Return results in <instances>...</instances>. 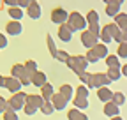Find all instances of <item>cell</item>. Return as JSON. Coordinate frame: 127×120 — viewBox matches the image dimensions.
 <instances>
[{"label":"cell","mask_w":127,"mask_h":120,"mask_svg":"<svg viewBox=\"0 0 127 120\" xmlns=\"http://www.w3.org/2000/svg\"><path fill=\"white\" fill-rule=\"evenodd\" d=\"M7 46V39H5V35H2V34H0V50H2V48H5Z\"/></svg>","instance_id":"obj_43"},{"label":"cell","mask_w":127,"mask_h":120,"mask_svg":"<svg viewBox=\"0 0 127 120\" xmlns=\"http://www.w3.org/2000/svg\"><path fill=\"white\" fill-rule=\"evenodd\" d=\"M92 53L97 57L99 60H101V58H106V57H108V48H106V44L97 42V44H95V46L92 48Z\"/></svg>","instance_id":"obj_14"},{"label":"cell","mask_w":127,"mask_h":120,"mask_svg":"<svg viewBox=\"0 0 127 120\" xmlns=\"http://www.w3.org/2000/svg\"><path fill=\"white\" fill-rule=\"evenodd\" d=\"M11 74H12V78L20 80L21 85H30V74L25 71V65H23V64H16V65H12Z\"/></svg>","instance_id":"obj_3"},{"label":"cell","mask_w":127,"mask_h":120,"mask_svg":"<svg viewBox=\"0 0 127 120\" xmlns=\"http://www.w3.org/2000/svg\"><path fill=\"white\" fill-rule=\"evenodd\" d=\"M118 58H127V42H120L118 44V53H117Z\"/></svg>","instance_id":"obj_32"},{"label":"cell","mask_w":127,"mask_h":120,"mask_svg":"<svg viewBox=\"0 0 127 120\" xmlns=\"http://www.w3.org/2000/svg\"><path fill=\"white\" fill-rule=\"evenodd\" d=\"M118 12H120V4L113 2V0H111V2H108V4H106V14H108V16L115 18V16H117Z\"/></svg>","instance_id":"obj_17"},{"label":"cell","mask_w":127,"mask_h":120,"mask_svg":"<svg viewBox=\"0 0 127 120\" xmlns=\"http://www.w3.org/2000/svg\"><path fill=\"white\" fill-rule=\"evenodd\" d=\"M27 104V94H23V92H16V94H12V97L7 101V108H11V110H14V111H18V110H21L23 106Z\"/></svg>","instance_id":"obj_4"},{"label":"cell","mask_w":127,"mask_h":120,"mask_svg":"<svg viewBox=\"0 0 127 120\" xmlns=\"http://www.w3.org/2000/svg\"><path fill=\"white\" fill-rule=\"evenodd\" d=\"M41 88H42V94H41L42 99H44V101H51V97H53V94H55V92H53V87H51L50 83H46V85H42Z\"/></svg>","instance_id":"obj_20"},{"label":"cell","mask_w":127,"mask_h":120,"mask_svg":"<svg viewBox=\"0 0 127 120\" xmlns=\"http://www.w3.org/2000/svg\"><path fill=\"white\" fill-rule=\"evenodd\" d=\"M104 113L108 115V117H117L118 113H120V108L117 106L115 102H106V106H104Z\"/></svg>","instance_id":"obj_18"},{"label":"cell","mask_w":127,"mask_h":120,"mask_svg":"<svg viewBox=\"0 0 127 120\" xmlns=\"http://www.w3.org/2000/svg\"><path fill=\"white\" fill-rule=\"evenodd\" d=\"M67 18H69V14H67V11L64 9V7H57V9L51 11V21L57 23V25L67 23Z\"/></svg>","instance_id":"obj_6"},{"label":"cell","mask_w":127,"mask_h":120,"mask_svg":"<svg viewBox=\"0 0 127 120\" xmlns=\"http://www.w3.org/2000/svg\"><path fill=\"white\" fill-rule=\"evenodd\" d=\"M9 16H11L14 21H21V18H23V9H20V7H9Z\"/></svg>","instance_id":"obj_21"},{"label":"cell","mask_w":127,"mask_h":120,"mask_svg":"<svg viewBox=\"0 0 127 120\" xmlns=\"http://www.w3.org/2000/svg\"><path fill=\"white\" fill-rule=\"evenodd\" d=\"M30 83H32V85H35V87H42V85L48 83V78H46V74H44V72L35 71V72L30 76Z\"/></svg>","instance_id":"obj_9"},{"label":"cell","mask_w":127,"mask_h":120,"mask_svg":"<svg viewBox=\"0 0 127 120\" xmlns=\"http://www.w3.org/2000/svg\"><path fill=\"white\" fill-rule=\"evenodd\" d=\"M113 2H117V4H120V5H122V4H124V0H113Z\"/></svg>","instance_id":"obj_50"},{"label":"cell","mask_w":127,"mask_h":120,"mask_svg":"<svg viewBox=\"0 0 127 120\" xmlns=\"http://www.w3.org/2000/svg\"><path fill=\"white\" fill-rule=\"evenodd\" d=\"M5 110H7V101L4 97H0V113H4Z\"/></svg>","instance_id":"obj_41"},{"label":"cell","mask_w":127,"mask_h":120,"mask_svg":"<svg viewBox=\"0 0 127 120\" xmlns=\"http://www.w3.org/2000/svg\"><path fill=\"white\" fill-rule=\"evenodd\" d=\"M32 2H37V0H32Z\"/></svg>","instance_id":"obj_52"},{"label":"cell","mask_w":127,"mask_h":120,"mask_svg":"<svg viewBox=\"0 0 127 120\" xmlns=\"http://www.w3.org/2000/svg\"><path fill=\"white\" fill-rule=\"evenodd\" d=\"M122 34H124V42H127V27L122 30Z\"/></svg>","instance_id":"obj_46"},{"label":"cell","mask_w":127,"mask_h":120,"mask_svg":"<svg viewBox=\"0 0 127 120\" xmlns=\"http://www.w3.org/2000/svg\"><path fill=\"white\" fill-rule=\"evenodd\" d=\"M74 106H76V110H85V108H88V101L83 97H74Z\"/></svg>","instance_id":"obj_29"},{"label":"cell","mask_w":127,"mask_h":120,"mask_svg":"<svg viewBox=\"0 0 127 120\" xmlns=\"http://www.w3.org/2000/svg\"><path fill=\"white\" fill-rule=\"evenodd\" d=\"M42 102H44L42 95H37V94H30V95H27V104H30V106H35L37 110L42 106Z\"/></svg>","instance_id":"obj_16"},{"label":"cell","mask_w":127,"mask_h":120,"mask_svg":"<svg viewBox=\"0 0 127 120\" xmlns=\"http://www.w3.org/2000/svg\"><path fill=\"white\" fill-rule=\"evenodd\" d=\"M5 30H7V34L9 35H20L23 32V27H21V21H9L5 25Z\"/></svg>","instance_id":"obj_8"},{"label":"cell","mask_w":127,"mask_h":120,"mask_svg":"<svg viewBox=\"0 0 127 120\" xmlns=\"http://www.w3.org/2000/svg\"><path fill=\"white\" fill-rule=\"evenodd\" d=\"M0 4H2V0H0Z\"/></svg>","instance_id":"obj_53"},{"label":"cell","mask_w":127,"mask_h":120,"mask_svg":"<svg viewBox=\"0 0 127 120\" xmlns=\"http://www.w3.org/2000/svg\"><path fill=\"white\" fill-rule=\"evenodd\" d=\"M39 110H41L44 115H51V113L55 111V106L51 104V101H44V102H42V106H41Z\"/></svg>","instance_id":"obj_28"},{"label":"cell","mask_w":127,"mask_h":120,"mask_svg":"<svg viewBox=\"0 0 127 120\" xmlns=\"http://www.w3.org/2000/svg\"><path fill=\"white\" fill-rule=\"evenodd\" d=\"M90 88H101V87H108L109 85V78L102 72H97V74H90V80L87 83Z\"/></svg>","instance_id":"obj_5"},{"label":"cell","mask_w":127,"mask_h":120,"mask_svg":"<svg viewBox=\"0 0 127 120\" xmlns=\"http://www.w3.org/2000/svg\"><path fill=\"white\" fill-rule=\"evenodd\" d=\"M30 2H32V0H18V7H20V9L28 7V5H30Z\"/></svg>","instance_id":"obj_42"},{"label":"cell","mask_w":127,"mask_h":120,"mask_svg":"<svg viewBox=\"0 0 127 120\" xmlns=\"http://www.w3.org/2000/svg\"><path fill=\"white\" fill-rule=\"evenodd\" d=\"M120 74H122V71L118 67H109V71H108L106 76L109 78V81H117V80H120Z\"/></svg>","instance_id":"obj_24"},{"label":"cell","mask_w":127,"mask_h":120,"mask_svg":"<svg viewBox=\"0 0 127 120\" xmlns=\"http://www.w3.org/2000/svg\"><path fill=\"white\" fill-rule=\"evenodd\" d=\"M23 65H25V71L30 74V76H32V74H34V72L37 71V64L34 62V60H28V62H27V64H23Z\"/></svg>","instance_id":"obj_31"},{"label":"cell","mask_w":127,"mask_h":120,"mask_svg":"<svg viewBox=\"0 0 127 120\" xmlns=\"http://www.w3.org/2000/svg\"><path fill=\"white\" fill-rule=\"evenodd\" d=\"M88 32L94 34L95 37H99V34H101V27H99V25H88Z\"/></svg>","instance_id":"obj_36"},{"label":"cell","mask_w":127,"mask_h":120,"mask_svg":"<svg viewBox=\"0 0 127 120\" xmlns=\"http://www.w3.org/2000/svg\"><path fill=\"white\" fill-rule=\"evenodd\" d=\"M60 94L69 101V99L72 97V94H74V88H72L71 85H62V87H60Z\"/></svg>","instance_id":"obj_26"},{"label":"cell","mask_w":127,"mask_h":120,"mask_svg":"<svg viewBox=\"0 0 127 120\" xmlns=\"http://www.w3.org/2000/svg\"><path fill=\"white\" fill-rule=\"evenodd\" d=\"M55 58H57V60H60V62H67V60H69V53L58 50V53H57V57H55Z\"/></svg>","instance_id":"obj_35"},{"label":"cell","mask_w":127,"mask_h":120,"mask_svg":"<svg viewBox=\"0 0 127 120\" xmlns=\"http://www.w3.org/2000/svg\"><path fill=\"white\" fill-rule=\"evenodd\" d=\"M111 120H122V117H118V115L117 117H111Z\"/></svg>","instance_id":"obj_49"},{"label":"cell","mask_w":127,"mask_h":120,"mask_svg":"<svg viewBox=\"0 0 127 120\" xmlns=\"http://www.w3.org/2000/svg\"><path fill=\"white\" fill-rule=\"evenodd\" d=\"M106 64H108L109 67H118V69H120V58H118L117 55H108V57H106Z\"/></svg>","instance_id":"obj_27"},{"label":"cell","mask_w":127,"mask_h":120,"mask_svg":"<svg viewBox=\"0 0 127 120\" xmlns=\"http://www.w3.org/2000/svg\"><path fill=\"white\" fill-rule=\"evenodd\" d=\"M115 20V25L120 28V30H124L125 27H127V14H124V12H118L117 16L113 18Z\"/></svg>","instance_id":"obj_19"},{"label":"cell","mask_w":127,"mask_h":120,"mask_svg":"<svg viewBox=\"0 0 127 120\" xmlns=\"http://www.w3.org/2000/svg\"><path fill=\"white\" fill-rule=\"evenodd\" d=\"M122 74H124V76H125V78H127V64H125V65H124V67H122Z\"/></svg>","instance_id":"obj_47"},{"label":"cell","mask_w":127,"mask_h":120,"mask_svg":"<svg viewBox=\"0 0 127 120\" xmlns=\"http://www.w3.org/2000/svg\"><path fill=\"white\" fill-rule=\"evenodd\" d=\"M85 58H87V62H88V64H95V62L99 60L97 57L92 53V50H88V53H87V57H85Z\"/></svg>","instance_id":"obj_38"},{"label":"cell","mask_w":127,"mask_h":120,"mask_svg":"<svg viewBox=\"0 0 127 120\" xmlns=\"http://www.w3.org/2000/svg\"><path fill=\"white\" fill-rule=\"evenodd\" d=\"M67 65H69V69L71 71H74L76 74H79V72H85L87 71V67H88V62H87V58L85 57H69V60L65 62Z\"/></svg>","instance_id":"obj_2"},{"label":"cell","mask_w":127,"mask_h":120,"mask_svg":"<svg viewBox=\"0 0 127 120\" xmlns=\"http://www.w3.org/2000/svg\"><path fill=\"white\" fill-rule=\"evenodd\" d=\"M71 34H72V30L69 28L67 23H64V25L58 27V37H60L64 42H69V41H71Z\"/></svg>","instance_id":"obj_12"},{"label":"cell","mask_w":127,"mask_h":120,"mask_svg":"<svg viewBox=\"0 0 127 120\" xmlns=\"http://www.w3.org/2000/svg\"><path fill=\"white\" fill-rule=\"evenodd\" d=\"M76 97H83V99H87V97H88V88H87V87H79Z\"/></svg>","instance_id":"obj_37"},{"label":"cell","mask_w":127,"mask_h":120,"mask_svg":"<svg viewBox=\"0 0 127 120\" xmlns=\"http://www.w3.org/2000/svg\"><path fill=\"white\" fill-rule=\"evenodd\" d=\"M48 48H50V53L53 55V57H57V53H58V48H57V44H55V41L48 35Z\"/></svg>","instance_id":"obj_34"},{"label":"cell","mask_w":127,"mask_h":120,"mask_svg":"<svg viewBox=\"0 0 127 120\" xmlns=\"http://www.w3.org/2000/svg\"><path fill=\"white\" fill-rule=\"evenodd\" d=\"M5 85V78L2 76V74H0V87H4Z\"/></svg>","instance_id":"obj_48"},{"label":"cell","mask_w":127,"mask_h":120,"mask_svg":"<svg viewBox=\"0 0 127 120\" xmlns=\"http://www.w3.org/2000/svg\"><path fill=\"white\" fill-rule=\"evenodd\" d=\"M2 115H4V120H18V115H16V111L11 110V108H7Z\"/></svg>","instance_id":"obj_33"},{"label":"cell","mask_w":127,"mask_h":120,"mask_svg":"<svg viewBox=\"0 0 127 120\" xmlns=\"http://www.w3.org/2000/svg\"><path fill=\"white\" fill-rule=\"evenodd\" d=\"M9 7H18V0H4Z\"/></svg>","instance_id":"obj_45"},{"label":"cell","mask_w":127,"mask_h":120,"mask_svg":"<svg viewBox=\"0 0 127 120\" xmlns=\"http://www.w3.org/2000/svg\"><path fill=\"white\" fill-rule=\"evenodd\" d=\"M67 102L69 101L64 97L62 94H53V97H51V104L55 106V110H64V108L67 106Z\"/></svg>","instance_id":"obj_10"},{"label":"cell","mask_w":127,"mask_h":120,"mask_svg":"<svg viewBox=\"0 0 127 120\" xmlns=\"http://www.w3.org/2000/svg\"><path fill=\"white\" fill-rule=\"evenodd\" d=\"M97 97L106 104V102H109L111 99H113V92H111L108 87H101V88H97Z\"/></svg>","instance_id":"obj_13"},{"label":"cell","mask_w":127,"mask_h":120,"mask_svg":"<svg viewBox=\"0 0 127 120\" xmlns=\"http://www.w3.org/2000/svg\"><path fill=\"white\" fill-rule=\"evenodd\" d=\"M104 2H106V4H108V2H111V0H104Z\"/></svg>","instance_id":"obj_51"},{"label":"cell","mask_w":127,"mask_h":120,"mask_svg":"<svg viewBox=\"0 0 127 120\" xmlns=\"http://www.w3.org/2000/svg\"><path fill=\"white\" fill-rule=\"evenodd\" d=\"M78 78L81 80L83 83H88V80H90V74H88V72L85 71V72H79V74H78Z\"/></svg>","instance_id":"obj_40"},{"label":"cell","mask_w":127,"mask_h":120,"mask_svg":"<svg viewBox=\"0 0 127 120\" xmlns=\"http://www.w3.org/2000/svg\"><path fill=\"white\" fill-rule=\"evenodd\" d=\"M87 25H99V14H97V11H90L87 14Z\"/></svg>","instance_id":"obj_25"},{"label":"cell","mask_w":127,"mask_h":120,"mask_svg":"<svg viewBox=\"0 0 127 120\" xmlns=\"http://www.w3.org/2000/svg\"><path fill=\"white\" fill-rule=\"evenodd\" d=\"M67 117H69V120H88V117L85 113H81L79 110H71L67 113Z\"/></svg>","instance_id":"obj_22"},{"label":"cell","mask_w":127,"mask_h":120,"mask_svg":"<svg viewBox=\"0 0 127 120\" xmlns=\"http://www.w3.org/2000/svg\"><path fill=\"white\" fill-rule=\"evenodd\" d=\"M113 39H115V41H117L118 44H120V42H124V34H122V30H120V32H118V34H117V35H115Z\"/></svg>","instance_id":"obj_44"},{"label":"cell","mask_w":127,"mask_h":120,"mask_svg":"<svg viewBox=\"0 0 127 120\" xmlns=\"http://www.w3.org/2000/svg\"><path fill=\"white\" fill-rule=\"evenodd\" d=\"M9 92H12V94H16V92H20V88H21V83H20V80H16V78H5V85H4Z\"/></svg>","instance_id":"obj_11"},{"label":"cell","mask_w":127,"mask_h":120,"mask_svg":"<svg viewBox=\"0 0 127 120\" xmlns=\"http://www.w3.org/2000/svg\"><path fill=\"white\" fill-rule=\"evenodd\" d=\"M97 39L99 37H95L94 34H90L88 30H83V32H81V42H83V46L88 48V50H92L95 44H97Z\"/></svg>","instance_id":"obj_7"},{"label":"cell","mask_w":127,"mask_h":120,"mask_svg":"<svg viewBox=\"0 0 127 120\" xmlns=\"http://www.w3.org/2000/svg\"><path fill=\"white\" fill-rule=\"evenodd\" d=\"M111 102H115L117 106H122V104L125 102V95L122 92H113V99H111Z\"/></svg>","instance_id":"obj_30"},{"label":"cell","mask_w":127,"mask_h":120,"mask_svg":"<svg viewBox=\"0 0 127 120\" xmlns=\"http://www.w3.org/2000/svg\"><path fill=\"white\" fill-rule=\"evenodd\" d=\"M102 30H104V32H106V34H108V35H109L111 39H113V37H115V35H117V34L120 32V28H118V27H117L115 23H109V25H106V27H104Z\"/></svg>","instance_id":"obj_23"},{"label":"cell","mask_w":127,"mask_h":120,"mask_svg":"<svg viewBox=\"0 0 127 120\" xmlns=\"http://www.w3.org/2000/svg\"><path fill=\"white\" fill-rule=\"evenodd\" d=\"M27 9H28V16L32 20H39L41 18V5L37 2H30V5Z\"/></svg>","instance_id":"obj_15"},{"label":"cell","mask_w":127,"mask_h":120,"mask_svg":"<svg viewBox=\"0 0 127 120\" xmlns=\"http://www.w3.org/2000/svg\"><path fill=\"white\" fill-rule=\"evenodd\" d=\"M67 25H69V28L72 30V32H78V30L83 32V30L87 28V20L79 12H71L69 18H67Z\"/></svg>","instance_id":"obj_1"},{"label":"cell","mask_w":127,"mask_h":120,"mask_svg":"<svg viewBox=\"0 0 127 120\" xmlns=\"http://www.w3.org/2000/svg\"><path fill=\"white\" fill-rule=\"evenodd\" d=\"M23 111H25V115H34V113L37 111V108H35V106H30V104H25V106H23Z\"/></svg>","instance_id":"obj_39"}]
</instances>
